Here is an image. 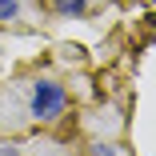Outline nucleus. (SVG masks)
<instances>
[{
	"label": "nucleus",
	"instance_id": "f257e3e1",
	"mask_svg": "<svg viewBox=\"0 0 156 156\" xmlns=\"http://www.w3.org/2000/svg\"><path fill=\"white\" fill-rule=\"evenodd\" d=\"M64 108H68L64 84H56V80H36L32 84V116L36 120H56Z\"/></svg>",
	"mask_w": 156,
	"mask_h": 156
},
{
	"label": "nucleus",
	"instance_id": "f03ea898",
	"mask_svg": "<svg viewBox=\"0 0 156 156\" xmlns=\"http://www.w3.org/2000/svg\"><path fill=\"white\" fill-rule=\"evenodd\" d=\"M48 4H52L60 16H80V12H84V0H48Z\"/></svg>",
	"mask_w": 156,
	"mask_h": 156
},
{
	"label": "nucleus",
	"instance_id": "7ed1b4c3",
	"mask_svg": "<svg viewBox=\"0 0 156 156\" xmlns=\"http://www.w3.org/2000/svg\"><path fill=\"white\" fill-rule=\"evenodd\" d=\"M20 16V0H0V24H12Z\"/></svg>",
	"mask_w": 156,
	"mask_h": 156
},
{
	"label": "nucleus",
	"instance_id": "20e7f679",
	"mask_svg": "<svg viewBox=\"0 0 156 156\" xmlns=\"http://www.w3.org/2000/svg\"><path fill=\"white\" fill-rule=\"evenodd\" d=\"M88 156H116V148H112V144H92Z\"/></svg>",
	"mask_w": 156,
	"mask_h": 156
},
{
	"label": "nucleus",
	"instance_id": "39448f33",
	"mask_svg": "<svg viewBox=\"0 0 156 156\" xmlns=\"http://www.w3.org/2000/svg\"><path fill=\"white\" fill-rule=\"evenodd\" d=\"M0 156H20V152H16L12 144H0Z\"/></svg>",
	"mask_w": 156,
	"mask_h": 156
}]
</instances>
